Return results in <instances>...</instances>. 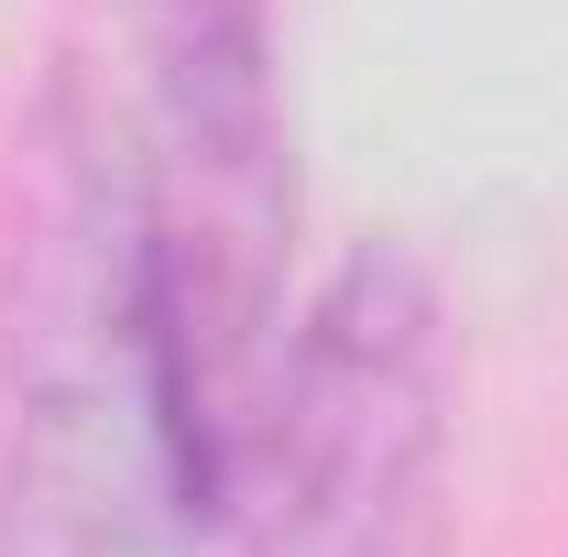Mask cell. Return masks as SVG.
Instances as JSON below:
<instances>
[{"label": "cell", "instance_id": "2", "mask_svg": "<svg viewBox=\"0 0 568 557\" xmlns=\"http://www.w3.org/2000/svg\"><path fill=\"white\" fill-rule=\"evenodd\" d=\"M448 350L405 252H361L274 350L219 492L230 557H437Z\"/></svg>", "mask_w": 568, "mask_h": 557}, {"label": "cell", "instance_id": "1", "mask_svg": "<svg viewBox=\"0 0 568 557\" xmlns=\"http://www.w3.org/2000/svg\"><path fill=\"white\" fill-rule=\"evenodd\" d=\"M121 186L175 503L219 525L252 394L274 372V274L295 219L274 0H142V164Z\"/></svg>", "mask_w": 568, "mask_h": 557}]
</instances>
